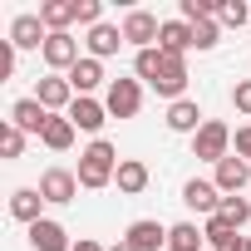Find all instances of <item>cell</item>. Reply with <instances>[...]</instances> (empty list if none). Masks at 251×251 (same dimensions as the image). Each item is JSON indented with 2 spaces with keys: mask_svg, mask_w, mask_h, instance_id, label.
<instances>
[{
  "mask_svg": "<svg viewBox=\"0 0 251 251\" xmlns=\"http://www.w3.org/2000/svg\"><path fill=\"white\" fill-rule=\"evenodd\" d=\"M217 222H222V226H231V231H241V226L251 222V202H246V197H222Z\"/></svg>",
  "mask_w": 251,
  "mask_h": 251,
  "instance_id": "cell-25",
  "label": "cell"
},
{
  "mask_svg": "<svg viewBox=\"0 0 251 251\" xmlns=\"http://www.w3.org/2000/svg\"><path fill=\"white\" fill-rule=\"evenodd\" d=\"M123 241L138 246V251H168V226L153 222V217H143V222H133L128 231H123Z\"/></svg>",
  "mask_w": 251,
  "mask_h": 251,
  "instance_id": "cell-10",
  "label": "cell"
},
{
  "mask_svg": "<svg viewBox=\"0 0 251 251\" xmlns=\"http://www.w3.org/2000/svg\"><path fill=\"white\" fill-rule=\"evenodd\" d=\"M207 241H212V251H251V241H246L241 231L222 226L217 217H207Z\"/></svg>",
  "mask_w": 251,
  "mask_h": 251,
  "instance_id": "cell-23",
  "label": "cell"
},
{
  "mask_svg": "<svg viewBox=\"0 0 251 251\" xmlns=\"http://www.w3.org/2000/svg\"><path fill=\"white\" fill-rule=\"evenodd\" d=\"M69 123L84 128V133H99L103 123H108V108H103L99 99H74V103H69Z\"/></svg>",
  "mask_w": 251,
  "mask_h": 251,
  "instance_id": "cell-15",
  "label": "cell"
},
{
  "mask_svg": "<svg viewBox=\"0 0 251 251\" xmlns=\"http://www.w3.org/2000/svg\"><path fill=\"white\" fill-rule=\"evenodd\" d=\"M99 15H103V5H99V0H79V25H89V30H94V25H103Z\"/></svg>",
  "mask_w": 251,
  "mask_h": 251,
  "instance_id": "cell-30",
  "label": "cell"
},
{
  "mask_svg": "<svg viewBox=\"0 0 251 251\" xmlns=\"http://www.w3.org/2000/svg\"><path fill=\"white\" fill-rule=\"evenodd\" d=\"M222 40V25L217 20H202V25H192V50H212Z\"/></svg>",
  "mask_w": 251,
  "mask_h": 251,
  "instance_id": "cell-29",
  "label": "cell"
},
{
  "mask_svg": "<svg viewBox=\"0 0 251 251\" xmlns=\"http://www.w3.org/2000/svg\"><path fill=\"white\" fill-rule=\"evenodd\" d=\"M118 148L108 143V138H94L84 153H79V168H74V177H79V187H89V192H99V187H108L113 177H118Z\"/></svg>",
  "mask_w": 251,
  "mask_h": 251,
  "instance_id": "cell-1",
  "label": "cell"
},
{
  "mask_svg": "<svg viewBox=\"0 0 251 251\" xmlns=\"http://www.w3.org/2000/svg\"><path fill=\"white\" fill-rule=\"evenodd\" d=\"M40 207H45L40 187H15V192H10V217H15V222H25V226L45 222V217H40Z\"/></svg>",
  "mask_w": 251,
  "mask_h": 251,
  "instance_id": "cell-17",
  "label": "cell"
},
{
  "mask_svg": "<svg viewBox=\"0 0 251 251\" xmlns=\"http://www.w3.org/2000/svg\"><path fill=\"white\" fill-rule=\"evenodd\" d=\"M20 153H25V133L5 118V123H0V158H10V163H15Z\"/></svg>",
  "mask_w": 251,
  "mask_h": 251,
  "instance_id": "cell-28",
  "label": "cell"
},
{
  "mask_svg": "<svg viewBox=\"0 0 251 251\" xmlns=\"http://www.w3.org/2000/svg\"><path fill=\"white\" fill-rule=\"evenodd\" d=\"M40 54H45V64H50V69H64V74H69V69L79 64V40H74L69 30H59V35H50V40H45V50H40Z\"/></svg>",
  "mask_w": 251,
  "mask_h": 251,
  "instance_id": "cell-8",
  "label": "cell"
},
{
  "mask_svg": "<svg viewBox=\"0 0 251 251\" xmlns=\"http://www.w3.org/2000/svg\"><path fill=\"white\" fill-rule=\"evenodd\" d=\"M74 251H103V246H99L94 236H79V241H74Z\"/></svg>",
  "mask_w": 251,
  "mask_h": 251,
  "instance_id": "cell-34",
  "label": "cell"
},
{
  "mask_svg": "<svg viewBox=\"0 0 251 251\" xmlns=\"http://www.w3.org/2000/svg\"><path fill=\"white\" fill-rule=\"evenodd\" d=\"M163 64H168V54L163 50H138V59H133V79H143L148 89L158 84V74H163Z\"/></svg>",
  "mask_w": 251,
  "mask_h": 251,
  "instance_id": "cell-24",
  "label": "cell"
},
{
  "mask_svg": "<svg viewBox=\"0 0 251 251\" xmlns=\"http://www.w3.org/2000/svg\"><path fill=\"white\" fill-rule=\"evenodd\" d=\"M148 177H153V173H148V163H138V158H123L113 182H118V192H123V197H138V192L148 187Z\"/></svg>",
  "mask_w": 251,
  "mask_h": 251,
  "instance_id": "cell-21",
  "label": "cell"
},
{
  "mask_svg": "<svg viewBox=\"0 0 251 251\" xmlns=\"http://www.w3.org/2000/svg\"><path fill=\"white\" fill-rule=\"evenodd\" d=\"M30 251H74V241H69V231L54 217H45V222L30 226Z\"/></svg>",
  "mask_w": 251,
  "mask_h": 251,
  "instance_id": "cell-12",
  "label": "cell"
},
{
  "mask_svg": "<svg viewBox=\"0 0 251 251\" xmlns=\"http://www.w3.org/2000/svg\"><path fill=\"white\" fill-rule=\"evenodd\" d=\"M10 74H15V45L0 40V79H10Z\"/></svg>",
  "mask_w": 251,
  "mask_h": 251,
  "instance_id": "cell-31",
  "label": "cell"
},
{
  "mask_svg": "<svg viewBox=\"0 0 251 251\" xmlns=\"http://www.w3.org/2000/svg\"><path fill=\"white\" fill-rule=\"evenodd\" d=\"M10 123H15L20 133H35V138H40L45 123H50V108H45L35 94H30V99H15V103H10Z\"/></svg>",
  "mask_w": 251,
  "mask_h": 251,
  "instance_id": "cell-7",
  "label": "cell"
},
{
  "mask_svg": "<svg viewBox=\"0 0 251 251\" xmlns=\"http://www.w3.org/2000/svg\"><path fill=\"white\" fill-rule=\"evenodd\" d=\"M231 103H236L241 113H251V79H241V84L231 89Z\"/></svg>",
  "mask_w": 251,
  "mask_h": 251,
  "instance_id": "cell-32",
  "label": "cell"
},
{
  "mask_svg": "<svg viewBox=\"0 0 251 251\" xmlns=\"http://www.w3.org/2000/svg\"><path fill=\"white\" fill-rule=\"evenodd\" d=\"M158 35H163V20L153 10H128V15H123V45L158 50Z\"/></svg>",
  "mask_w": 251,
  "mask_h": 251,
  "instance_id": "cell-4",
  "label": "cell"
},
{
  "mask_svg": "<svg viewBox=\"0 0 251 251\" xmlns=\"http://www.w3.org/2000/svg\"><path fill=\"white\" fill-rule=\"evenodd\" d=\"M40 20H45V30H50V35L69 30V25L79 20V0H45V5H40Z\"/></svg>",
  "mask_w": 251,
  "mask_h": 251,
  "instance_id": "cell-18",
  "label": "cell"
},
{
  "mask_svg": "<svg viewBox=\"0 0 251 251\" xmlns=\"http://www.w3.org/2000/svg\"><path fill=\"white\" fill-rule=\"evenodd\" d=\"M212 182H217V192H222V197H236V192L251 182V163L231 153V158H222V163H217V177H212Z\"/></svg>",
  "mask_w": 251,
  "mask_h": 251,
  "instance_id": "cell-9",
  "label": "cell"
},
{
  "mask_svg": "<svg viewBox=\"0 0 251 251\" xmlns=\"http://www.w3.org/2000/svg\"><path fill=\"white\" fill-rule=\"evenodd\" d=\"M45 40H50V30H45L40 15H15L10 20V45L15 50H45Z\"/></svg>",
  "mask_w": 251,
  "mask_h": 251,
  "instance_id": "cell-11",
  "label": "cell"
},
{
  "mask_svg": "<svg viewBox=\"0 0 251 251\" xmlns=\"http://www.w3.org/2000/svg\"><path fill=\"white\" fill-rule=\"evenodd\" d=\"M40 197L54 202V207H64V202L79 197V177H74L69 168H45V173H40Z\"/></svg>",
  "mask_w": 251,
  "mask_h": 251,
  "instance_id": "cell-5",
  "label": "cell"
},
{
  "mask_svg": "<svg viewBox=\"0 0 251 251\" xmlns=\"http://www.w3.org/2000/svg\"><path fill=\"white\" fill-rule=\"evenodd\" d=\"M182 202H187L192 212H207V217H217V207H222V192H217V182H202V177H192V182L182 187Z\"/></svg>",
  "mask_w": 251,
  "mask_h": 251,
  "instance_id": "cell-16",
  "label": "cell"
},
{
  "mask_svg": "<svg viewBox=\"0 0 251 251\" xmlns=\"http://www.w3.org/2000/svg\"><path fill=\"white\" fill-rule=\"evenodd\" d=\"M84 45H89V59H108V54H118V45H123V25H94Z\"/></svg>",
  "mask_w": 251,
  "mask_h": 251,
  "instance_id": "cell-20",
  "label": "cell"
},
{
  "mask_svg": "<svg viewBox=\"0 0 251 251\" xmlns=\"http://www.w3.org/2000/svg\"><path fill=\"white\" fill-rule=\"evenodd\" d=\"M103 108H108V118H133L143 108V84L138 79H108Z\"/></svg>",
  "mask_w": 251,
  "mask_h": 251,
  "instance_id": "cell-3",
  "label": "cell"
},
{
  "mask_svg": "<svg viewBox=\"0 0 251 251\" xmlns=\"http://www.w3.org/2000/svg\"><path fill=\"white\" fill-rule=\"evenodd\" d=\"M108 251H138V246H128V241H113V246H108Z\"/></svg>",
  "mask_w": 251,
  "mask_h": 251,
  "instance_id": "cell-35",
  "label": "cell"
},
{
  "mask_svg": "<svg viewBox=\"0 0 251 251\" xmlns=\"http://www.w3.org/2000/svg\"><path fill=\"white\" fill-rule=\"evenodd\" d=\"M202 236L207 231H197L192 222H177V226H168V251H202Z\"/></svg>",
  "mask_w": 251,
  "mask_h": 251,
  "instance_id": "cell-26",
  "label": "cell"
},
{
  "mask_svg": "<svg viewBox=\"0 0 251 251\" xmlns=\"http://www.w3.org/2000/svg\"><path fill=\"white\" fill-rule=\"evenodd\" d=\"M35 99H40V103H45L50 113H59V108L69 113V103H74L79 94H74V84H69L64 74H45V79L35 84Z\"/></svg>",
  "mask_w": 251,
  "mask_h": 251,
  "instance_id": "cell-6",
  "label": "cell"
},
{
  "mask_svg": "<svg viewBox=\"0 0 251 251\" xmlns=\"http://www.w3.org/2000/svg\"><path fill=\"white\" fill-rule=\"evenodd\" d=\"M202 108H197V99H177V103H168V128L173 133H192L197 138V128H202Z\"/></svg>",
  "mask_w": 251,
  "mask_h": 251,
  "instance_id": "cell-14",
  "label": "cell"
},
{
  "mask_svg": "<svg viewBox=\"0 0 251 251\" xmlns=\"http://www.w3.org/2000/svg\"><path fill=\"white\" fill-rule=\"evenodd\" d=\"M226 148H231V128H226L222 118H207L202 128H197V138H192V158H202V163L217 168L222 158H231Z\"/></svg>",
  "mask_w": 251,
  "mask_h": 251,
  "instance_id": "cell-2",
  "label": "cell"
},
{
  "mask_svg": "<svg viewBox=\"0 0 251 251\" xmlns=\"http://www.w3.org/2000/svg\"><path fill=\"white\" fill-rule=\"evenodd\" d=\"M74 123H69V113H50V123H45V133H40V143L45 148H54V153H64L69 143H74Z\"/></svg>",
  "mask_w": 251,
  "mask_h": 251,
  "instance_id": "cell-22",
  "label": "cell"
},
{
  "mask_svg": "<svg viewBox=\"0 0 251 251\" xmlns=\"http://www.w3.org/2000/svg\"><path fill=\"white\" fill-rule=\"evenodd\" d=\"M158 50H163V54H177V59H182V54L192 50V25H187V20H163Z\"/></svg>",
  "mask_w": 251,
  "mask_h": 251,
  "instance_id": "cell-19",
  "label": "cell"
},
{
  "mask_svg": "<svg viewBox=\"0 0 251 251\" xmlns=\"http://www.w3.org/2000/svg\"><path fill=\"white\" fill-rule=\"evenodd\" d=\"M217 25L241 30V25H251V10L241 5V0H217Z\"/></svg>",
  "mask_w": 251,
  "mask_h": 251,
  "instance_id": "cell-27",
  "label": "cell"
},
{
  "mask_svg": "<svg viewBox=\"0 0 251 251\" xmlns=\"http://www.w3.org/2000/svg\"><path fill=\"white\" fill-rule=\"evenodd\" d=\"M64 79L74 84V94H79V99H94V89L103 84V59H89V54H84V59H79Z\"/></svg>",
  "mask_w": 251,
  "mask_h": 251,
  "instance_id": "cell-13",
  "label": "cell"
},
{
  "mask_svg": "<svg viewBox=\"0 0 251 251\" xmlns=\"http://www.w3.org/2000/svg\"><path fill=\"white\" fill-rule=\"evenodd\" d=\"M231 143H236V158H246V163H251V123H246V128H236V138H231Z\"/></svg>",
  "mask_w": 251,
  "mask_h": 251,
  "instance_id": "cell-33",
  "label": "cell"
}]
</instances>
